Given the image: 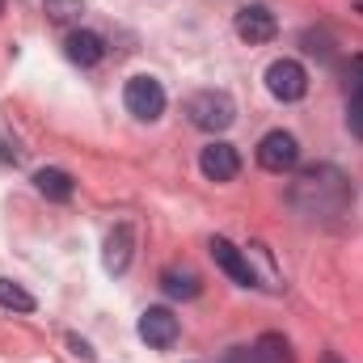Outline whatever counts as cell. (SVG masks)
I'll use <instances>...</instances> for the list:
<instances>
[{"label": "cell", "instance_id": "cell-1", "mask_svg": "<svg viewBox=\"0 0 363 363\" xmlns=\"http://www.w3.org/2000/svg\"><path fill=\"white\" fill-rule=\"evenodd\" d=\"M287 203L296 216L313 220V224H334L351 211L355 203V182L347 178L338 165L330 161H317V165H304L291 186H287Z\"/></svg>", "mask_w": 363, "mask_h": 363}, {"label": "cell", "instance_id": "cell-2", "mask_svg": "<svg viewBox=\"0 0 363 363\" xmlns=\"http://www.w3.org/2000/svg\"><path fill=\"white\" fill-rule=\"evenodd\" d=\"M186 114H190V123L199 127V131H228L233 127V118H237V106H233V97L224 89H199L190 101H186Z\"/></svg>", "mask_w": 363, "mask_h": 363}, {"label": "cell", "instance_id": "cell-3", "mask_svg": "<svg viewBox=\"0 0 363 363\" xmlns=\"http://www.w3.org/2000/svg\"><path fill=\"white\" fill-rule=\"evenodd\" d=\"M123 106H127L131 118L157 123L165 114V89H161V81L157 77H131L127 89H123Z\"/></svg>", "mask_w": 363, "mask_h": 363}, {"label": "cell", "instance_id": "cell-4", "mask_svg": "<svg viewBox=\"0 0 363 363\" xmlns=\"http://www.w3.org/2000/svg\"><path fill=\"white\" fill-rule=\"evenodd\" d=\"M258 165L267 174H291L300 165V140L291 131H267L258 140Z\"/></svg>", "mask_w": 363, "mask_h": 363}, {"label": "cell", "instance_id": "cell-5", "mask_svg": "<svg viewBox=\"0 0 363 363\" xmlns=\"http://www.w3.org/2000/svg\"><path fill=\"white\" fill-rule=\"evenodd\" d=\"M267 89H271L274 101H300V97L308 93V72H304V64H296V60H274L271 68H267Z\"/></svg>", "mask_w": 363, "mask_h": 363}, {"label": "cell", "instance_id": "cell-6", "mask_svg": "<svg viewBox=\"0 0 363 363\" xmlns=\"http://www.w3.org/2000/svg\"><path fill=\"white\" fill-rule=\"evenodd\" d=\"M233 26H237V38L250 43V47H262V43H271L279 34V21H274V13L267 4H245Z\"/></svg>", "mask_w": 363, "mask_h": 363}, {"label": "cell", "instance_id": "cell-7", "mask_svg": "<svg viewBox=\"0 0 363 363\" xmlns=\"http://www.w3.org/2000/svg\"><path fill=\"white\" fill-rule=\"evenodd\" d=\"M199 169L207 182H233L241 174V152L224 140H211L203 152H199Z\"/></svg>", "mask_w": 363, "mask_h": 363}, {"label": "cell", "instance_id": "cell-8", "mask_svg": "<svg viewBox=\"0 0 363 363\" xmlns=\"http://www.w3.org/2000/svg\"><path fill=\"white\" fill-rule=\"evenodd\" d=\"M211 258H216V267L228 274L237 287H258V274L250 267V254H241L228 237H211Z\"/></svg>", "mask_w": 363, "mask_h": 363}, {"label": "cell", "instance_id": "cell-9", "mask_svg": "<svg viewBox=\"0 0 363 363\" xmlns=\"http://www.w3.org/2000/svg\"><path fill=\"white\" fill-rule=\"evenodd\" d=\"M140 338H144L148 347H157V351H169V347L178 342V317H174L169 308H148V313L140 317Z\"/></svg>", "mask_w": 363, "mask_h": 363}, {"label": "cell", "instance_id": "cell-10", "mask_svg": "<svg viewBox=\"0 0 363 363\" xmlns=\"http://www.w3.org/2000/svg\"><path fill=\"white\" fill-rule=\"evenodd\" d=\"M131 250H135V228L123 220V224H114L110 228V237H106V254H101V267L110 274H123L131 267Z\"/></svg>", "mask_w": 363, "mask_h": 363}, {"label": "cell", "instance_id": "cell-11", "mask_svg": "<svg viewBox=\"0 0 363 363\" xmlns=\"http://www.w3.org/2000/svg\"><path fill=\"white\" fill-rule=\"evenodd\" d=\"M64 55H68L72 64H81V68H93V64L106 60V43H101V34H93V30H72V34L64 38Z\"/></svg>", "mask_w": 363, "mask_h": 363}, {"label": "cell", "instance_id": "cell-12", "mask_svg": "<svg viewBox=\"0 0 363 363\" xmlns=\"http://www.w3.org/2000/svg\"><path fill=\"white\" fill-rule=\"evenodd\" d=\"M161 291L169 300H194L203 291V279H199V271H190V267H165L161 271Z\"/></svg>", "mask_w": 363, "mask_h": 363}, {"label": "cell", "instance_id": "cell-13", "mask_svg": "<svg viewBox=\"0 0 363 363\" xmlns=\"http://www.w3.org/2000/svg\"><path fill=\"white\" fill-rule=\"evenodd\" d=\"M34 190L43 194V199H51V203H68L72 194H77V182L68 169H38L34 174Z\"/></svg>", "mask_w": 363, "mask_h": 363}, {"label": "cell", "instance_id": "cell-14", "mask_svg": "<svg viewBox=\"0 0 363 363\" xmlns=\"http://www.w3.org/2000/svg\"><path fill=\"white\" fill-rule=\"evenodd\" d=\"M254 363H296V355H291V342H287L283 334L267 330V334L254 342Z\"/></svg>", "mask_w": 363, "mask_h": 363}, {"label": "cell", "instance_id": "cell-15", "mask_svg": "<svg viewBox=\"0 0 363 363\" xmlns=\"http://www.w3.org/2000/svg\"><path fill=\"white\" fill-rule=\"evenodd\" d=\"M0 308H9V313H34V296L21 283L0 279Z\"/></svg>", "mask_w": 363, "mask_h": 363}, {"label": "cell", "instance_id": "cell-16", "mask_svg": "<svg viewBox=\"0 0 363 363\" xmlns=\"http://www.w3.org/2000/svg\"><path fill=\"white\" fill-rule=\"evenodd\" d=\"M43 13H47V21H55V26H72V21H81L85 0H43Z\"/></svg>", "mask_w": 363, "mask_h": 363}, {"label": "cell", "instance_id": "cell-17", "mask_svg": "<svg viewBox=\"0 0 363 363\" xmlns=\"http://www.w3.org/2000/svg\"><path fill=\"white\" fill-rule=\"evenodd\" d=\"M347 127H351V135H359L363 140V81L355 77V89L347 97Z\"/></svg>", "mask_w": 363, "mask_h": 363}, {"label": "cell", "instance_id": "cell-18", "mask_svg": "<svg viewBox=\"0 0 363 363\" xmlns=\"http://www.w3.org/2000/svg\"><path fill=\"white\" fill-rule=\"evenodd\" d=\"M224 363H254V347H228Z\"/></svg>", "mask_w": 363, "mask_h": 363}, {"label": "cell", "instance_id": "cell-19", "mask_svg": "<svg viewBox=\"0 0 363 363\" xmlns=\"http://www.w3.org/2000/svg\"><path fill=\"white\" fill-rule=\"evenodd\" d=\"M68 347H72V351H77L81 359H93V347L85 342V338H77V334H68Z\"/></svg>", "mask_w": 363, "mask_h": 363}, {"label": "cell", "instance_id": "cell-20", "mask_svg": "<svg viewBox=\"0 0 363 363\" xmlns=\"http://www.w3.org/2000/svg\"><path fill=\"white\" fill-rule=\"evenodd\" d=\"M0 165H17V152H13L4 140H0Z\"/></svg>", "mask_w": 363, "mask_h": 363}, {"label": "cell", "instance_id": "cell-21", "mask_svg": "<svg viewBox=\"0 0 363 363\" xmlns=\"http://www.w3.org/2000/svg\"><path fill=\"white\" fill-rule=\"evenodd\" d=\"M321 363H342V359H338V355H334V351H330V355H325V359H321Z\"/></svg>", "mask_w": 363, "mask_h": 363}, {"label": "cell", "instance_id": "cell-22", "mask_svg": "<svg viewBox=\"0 0 363 363\" xmlns=\"http://www.w3.org/2000/svg\"><path fill=\"white\" fill-rule=\"evenodd\" d=\"M355 13H363V0H355Z\"/></svg>", "mask_w": 363, "mask_h": 363}, {"label": "cell", "instance_id": "cell-23", "mask_svg": "<svg viewBox=\"0 0 363 363\" xmlns=\"http://www.w3.org/2000/svg\"><path fill=\"white\" fill-rule=\"evenodd\" d=\"M0 13H4V0H0Z\"/></svg>", "mask_w": 363, "mask_h": 363}]
</instances>
